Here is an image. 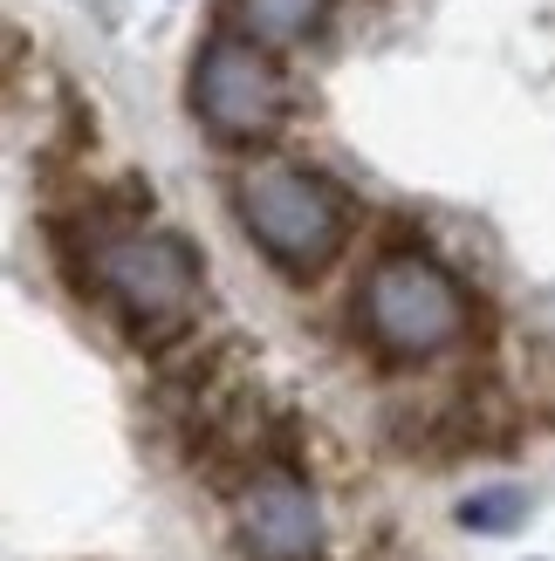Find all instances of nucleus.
I'll return each instance as SVG.
<instances>
[{
  "mask_svg": "<svg viewBox=\"0 0 555 561\" xmlns=\"http://www.w3.org/2000/svg\"><path fill=\"white\" fill-rule=\"evenodd\" d=\"M227 14L254 42H302V35H316L329 0H227Z\"/></svg>",
  "mask_w": 555,
  "mask_h": 561,
  "instance_id": "nucleus-6",
  "label": "nucleus"
},
{
  "mask_svg": "<svg viewBox=\"0 0 555 561\" xmlns=\"http://www.w3.org/2000/svg\"><path fill=\"white\" fill-rule=\"evenodd\" d=\"M90 280L124 308V322L137 343H165L179 335L192 316V295H200V261L179 233H145V227H124V233H103L90 240Z\"/></svg>",
  "mask_w": 555,
  "mask_h": 561,
  "instance_id": "nucleus-2",
  "label": "nucleus"
},
{
  "mask_svg": "<svg viewBox=\"0 0 555 561\" xmlns=\"http://www.w3.org/2000/svg\"><path fill=\"white\" fill-rule=\"evenodd\" d=\"M192 110L213 137L247 145V137H268L288 110V82L282 69L261 55L254 35H213L192 62Z\"/></svg>",
  "mask_w": 555,
  "mask_h": 561,
  "instance_id": "nucleus-4",
  "label": "nucleus"
},
{
  "mask_svg": "<svg viewBox=\"0 0 555 561\" xmlns=\"http://www.w3.org/2000/svg\"><path fill=\"white\" fill-rule=\"evenodd\" d=\"M356 301H364V329L384 356H439L466 329V295L432 254H384Z\"/></svg>",
  "mask_w": 555,
  "mask_h": 561,
  "instance_id": "nucleus-3",
  "label": "nucleus"
},
{
  "mask_svg": "<svg viewBox=\"0 0 555 561\" xmlns=\"http://www.w3.org/2000/svg\"><path fill=\"white\" fill-rule=\"evenodd\" d=\"M247 561H316L322 554V507L288 466H261L234 500Z\"/></svg>",
  "mask_w": 555,
  "mask_h": 561,
  "instance_id": "nucleus-5",
  "label": "nucleus"
},
{
  "mask_svg": "<svg viewBox=\"0 0 555 561\" xmlns=\"http://www.w3.org/2000/svg\"><path fill=\"white\" fill-rule=\"evenodd\" d=\"M521 514H529V493L521 486H487L474 500H460V527H474V535H501Z\"/></svg>",
  "mask_w": 555,
  "mask_h": 561,
  "instance_id": "nucleus-7",
  "label": "nucleus"
},
{
  "mask_svg": "<svg viewBox=\"0 0 555 561\" xmlns=\"http://www.w3.org/2000/svg\"><path fill=\"white\" fill-rule=\"evenodd\" d=\"M240 227L282 274H322L350 240V199L309 164H254L234 192Z\"/></svg>",
  "mask_w": 555,
  "mask_h": 561,
  "instance_id": "nucleus-1",
  "label": "nucleus"
}]
</instances>
